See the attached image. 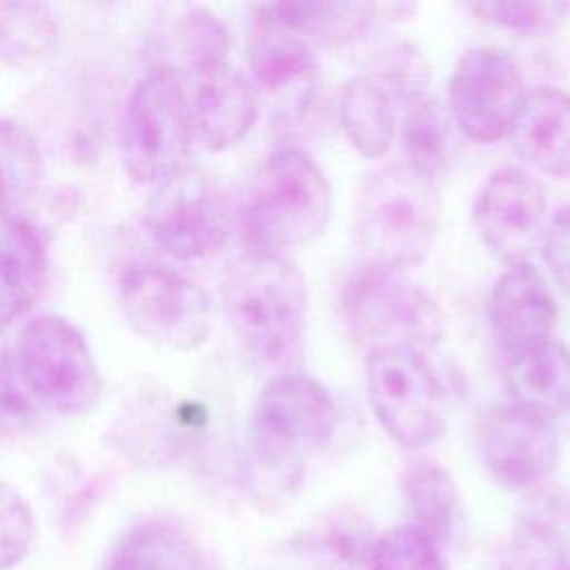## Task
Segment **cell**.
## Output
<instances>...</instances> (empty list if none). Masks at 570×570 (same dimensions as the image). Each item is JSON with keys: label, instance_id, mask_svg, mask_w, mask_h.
Here are the masks:
<instances>
[{"label": "cell", "instance_id": "1", "mask_svg": "<svg viewBox=\"0 0 570 570\" xmlns=\"http://www.w3.org/2000/svg\"><path fill=\"white\" fill-rule=\"evenodd\" d=\"M338 423L330 392L314 379L285 372L258 392L245 434V468L254 499L285 505L301 488L309 456L323 450Z\"/></svg>", "mask_w": 570, "mask_h": 570}, {"label": "cell", "instance_id": "2", "mask_svg": "<svg viewBox=\"0 0 570 570\" xmlns=\"http://www.w3.org/2000/svg\"><path fill=\"white\" fill-rule=\"evenodd\" d=\"M223 303L245 354L261 367L285 374L303 352L307 287L281 254L245 252L227 272Z\"/></svg>", "mask_w": 570, "mask_h": 570}, {"label": "cell", "instance_id": "3", "mask_svg": "<svg viewBox=\"0 0 570 570\" xmlns=\"http://www.w3.org/2000/svg\"><path fill=\"white\" fill-rule=\"evenodd\" d=\"M436 183L405 163L367 171L356 191L354 238L365 263L405 272L428 258L439 236Z\"/></svg>", "mask_w": 570, "mask_h": 570}, {"label": "cell", "instance_id": "4", "mask_svg": "<svg viewBox=\"0 0 570 570\" xmlns=\"http://www.w3.org/2000/svg\"><path fill=\"white\" fill-rule=\"evenodd\" d=\"M332 218V187L301 149L281 147L258 167L240 214L245 252L281 254L312 243Z\"/></svg>", "mask_w": 570, "mask_h": 570}, {"label": "cell", "instance_id": "5", "mask_svg": "<svg viewBox=\"0 0 570 570\" xmlns=\"http://www.w3.org/2000/svg\"><path fill=\"white\" fill-rule=\"evenodd\" d=\"M350 336L367 352H430L443 336L436 301L405 272L358 263L341 287Z\"/></svg>", "mask_w": 570, "mask_h": 570}, {"label": "cell", "instance_id": "6", "mask_svg": "<svg viewBox=\"0 0 570 570\" xmlns=\"http://www.w3.org/2000/svg\"><path fill=\"white\" fill-rule=\"evenodd\" d=\"M116 294L127 325L156 347L194 352L209 338L214 327L209 294L160 258L129 261L120 269Z\"/></svg>", "mask_w": 570, "mask_h": 570}, {"label": "cell", "instance_id": "7", "mask_svg": "<svg viewBox=\"0 0 570 570\" xmlns=\"http://www.w3.org/2000/svg\"><path fill=\"white\" fill-rule=\"evenodd\" d=\"M18 374L38 405L62 416L91 412L102 376L82 332L60 314L29 318L13 345Z\"/></svg>", "mask_w": 570, "mask_h": 570}, {"label": "cell", "instance_id": "8", "mask_svg": "<svg viewBox=\"0 0 570 570\" xmlns=\"http://www.w3.org/2000/svg\"><path fill=\"white\" fill-rule=\"evenodd\" d=\"M183 78L176 67L160 65L138 78L120 120V154L136 183L158 185L187 165L191 149Z\"/></svg>", "mask_w": 570, "mask_h": 570}, {"label": "cell", "instance_id": "9", "mask_svg": "<svg viewBox=\"0 0 570 570\" xmlns=\"http://www.w3.org/2000/svg\"><path fill=\"white\" fill-rule=\"evenodd\" d=\"M145 227L167 256L185 263L205 261L229 238V200L209 171L185 165L156 185L145 209Z\"/></svg>", "mask_w": 570, "mask_h": 570}, {"label": "cell", "instance_id": "10", "mask_svg": "<svg viewBox=\"0 0 570 570\" xmlns=\"http://www.w3.org/2000/svg\"><path fill=\"white\" fill-rule=\"evenodd\" d=\"M365 387L372 414L392 441L421 450L441 439L445 399L425 354L405 350L367 354Z\"/></svg>", "mask_w": 570, "mask_h": 570}, {"label": "cell", "instance_id": "11", "mask_svg": "<svg viewBox=\"0 0 570 570\" xmlns=\"http://www.w3.org/2000/svg\"><path fill=\"white\" fill-rule=\"evenodd\" d=\"M528 91L519 65L501 49L474 47L465 51L448 85L452 122L476 142L510 136Z\"/></svg>", "mask_w": 570, "mask_h": 570}, {"label": "cell", "instance_id": "12", "mask_svg": "<svg viewBox=\"0 0 570 570\" xmlns=\"http://www.w3.org/2000/svg\"><path fill=\"white\" fill-rule=\"evenodd\" d=\"M476 441L488 474L505 490H534L559 463L552 421L512 401L492 405L483 414Z\"/></svg>", "mask_w": 570, "mask_h": 570}, {"label": "cell", "instance_id": "13", "mask_svg": "<svg viewBox=\"0 0 570 570\" xmlns=\"http://www.w3.org/2000/svg\"><path fill=\"white\" fill-rule=\"evenodd\" d=\"M247 62L256 98L281 118L298 120L309 111L321 87V65L307 40L272 22L252 7Z\"/></svg>", "mask_w": 570, "mask_h": 570}, {"label": "cell", "instance_id": "14", "mask_svg": "<svg viewBox=\"0 0 570 570\" xmlns=\"http://www.w3.org/2000/svg\"><path fill=\"white\" fill-rule=\"evenodd\" d=\"M546 191L521 167H503L488 176L474 200V227L508 265L523 263L546 234Z\"/></svg>", "mask_w": 570, "mask_h": 570}, {"label": "cell", "instance_id": "15", "mask_svg": "<svg viewBox=\"0 0 570 570\" xmlns=\"http://www.w3.org/2000/svg\"><path fill=\"white\" fill-rule=\"evenodd\" d=\"M178 71L191 140L207 151H225L238 145L258 116V98L249 78L227 60Z\"/></svg>", "mask_w": 570, "mask_h": 570}, {"label": "cell", "instance_id": "16", "mask_svg": "<svg viewBox=\"0 0 570 570\" xmlns=\"http://www.w3.org/2000/svg\"><path fill=\"white\" fill-rule=\"evenodd\" d=\"M557 316V301L546 278L528 261L508 265L494 281L488 298V323L503 356L550 341Z\"/></svg>", "mask_w": 570, "mask_h": 570}, {"label": "cell", "instance_id": "17", "mask_svg": "<svg viewBox=\"0 0 570 570\" xmlns=\"http://www.w3.org/2000/svg\"><path fill=\"white\" fill-rule=\"evenodd\" d=\"M410 94L414 91L376 69L354 76L343 87L338 118L350 145L363 158H381L396 142L401 107Z\"/></svg>", "mask_w": 570, "mask_h": 570}, {"label": "cell", "instance_id": "18", "mask_svg": "<svg viewBox=\"0 0 570 570\" xmlns=\"http://www.w3.org/2000/svg\"><path fill=\"white\" fill-rule=\"evenodd\" d=\"M272 22L301 36L307 42L345 45L363 36L379 20H399L419 7L407 2H316L289 0L254 4Z\"/></svg>", "mask_w": 570, "mask_h": 570}, {"label": "cell", "instance_id": "19", "mask_svg": "<svg viewBox=\"0 0 570 570\" xmlns=\"http://www.w3.org/2000/svg\"><path fill=\"white\" fill-rule=\"evenodd\" d=\"M519 570H570V492L539 485L519 503L512 523Z\"/></svg>", "mask_w": 570, "mask_h": 570}, {"label": "cell", "instance_id": "20", "mask_svg": "<svg viewBox=\"0 0 570 570\" xmlns=\"http://www.w3.org/2000/svg\"><path fill=\"white\" fill-rule=\"evenodd\" d=\"M514 151L534 169L550 176L570 174V94L559 87L528 91L512 125Z\"/></svg>", "mask_w": 570, "mask_h": 570}, {"label": "cell", "instance_id": "21", "mask_svg": "<svg viewBox=\"0 0 570 570\" xmlns=\"http://www.w3.org/2000/svg\"><path fill=\"white\" fill-rule=\"evenodd\" d=\"M100 570H214V566L185 525L154 517L122 532Z\"/></svg>", "mask_w": 570, "mask_h": 570}, {"label": "cell", "instance_id": "22", "mask_svg": "<svg viewBox=\"0 0 570 570\" xmlns=\"http://www.w3.org/2000/svg\"><path fill=\"white\" fill-rule=\"evenodd\" d=\"M505 358L512 403L552 421L570 410V350L550 338Z\"/></svg>", "mask_w": 570, "mask_h": 570}, {"label": "cell", "instance_id": "23", "mask_svg": "<svg viewBox=\"0 0 570 570\" xmlns=\"http://www.w3.org/2000/svg\"><path fill=\"white\" fill-rule=\"evenodd\" d=\"M47 281V249L18 212L0 209V325L20 316Z\"/></svg>", "mask_w": 570, "mask_h": 570}, {"label": "cell", "instance_id": "24", "mask_svg": "<svg viewBox=\"0 0 570 570\" xmlns=\"http://www.w3.org/2000/svg\"><path fill=\"white\" fill-rule=\"evenodd\" d=\"M450 125L452 118L430 94V89L410 94L403 100L396 131L401 163L436 183V176H441L450 165Z\"/></svg>", "mask_w": 570, "mask_h": 570}, {"label": "cell", "instance_id": "25", "mask_svg": "<svg viewBox=\"0 0 570 570\" xmlns=\"http://www.w3.org/2000/svg\"><path fill=\"white\" fill-rule=\"evenodd\" d=\"M401 492L412 525L423 530L439 546L448 543L461 517L459 490L448 470L432 461H414L401 476Z\"/></svg>", "mask_w": 570, "mask_h": 570}, {"label": "cell", "instance_id": "26", "mask_svg": "<svg viewBox=\"0 0 570 570\" xmlns=\"http://www.w3.org/2000/svg\"><path fill=\"white\" fill-rule=\"evenodd\" d=\"M379 534L365 517L347 510L314 521L298 541L314 570H365Z\"/></svg>", "mask_w": 570, "mask_h": 570}, {"label": "cell", "instance_id": "27", "mask_svg": "<svg viewBox=\"0 0 570 570\" xmlns=\"http://www.w3.org/2000/svg\"><path fill=\"white\" fill-rule=\"evenodd\" d=\"M58 42V18L45 2H0V58L18 71L40 67Z\"/></svg>", "mask_w": 570, "mask_h": 570}, {"label": "cell", "instance_id": "28", "mask_svg": "<svg viewBox=\"0 0 570 570\" xmlns=\"http://www.w3.org/2000/svg\"><path fill=\"white\" fill-rule=\"evenodd\" d=\"M42 178L38 140L22 125L0 118V209L16 212Z\"/></svg>", "mask_w": 570, "mask_h": 570}, {"label": "cell", "instance_id": "29", "mask_svg": "<svg viewBox=\"0 0 570 570\" xmlns=\"http://www.w3.org/2000/svg\"><path fill=\"white\" fill-rule=\"evenodd\" d=\"M365 570H450L443 548L416 525L379 534Z\"/></svg>", "mask_w": 570, "mask_h": 570}, {"label": "cell", "instance_id": "30", "mask_svg": "<svg viewBox=\"0 0 570 570\" xmlns=\"http://www.w3.org/2000/svg\"><path fill=\"white\" fill-rule=\"evenodd\" d=\"M468 9L481 20L517 31L523 36H543L554 31L568 16V2H543V0H483L472 2Z\"/></svg>", "mask_w": 570, "mask_h": 570}, {"label": "cell", "instance_id": "31", "mask_svg": "<svg viewBox=\"0 0 570 570\" xmlns=\"http://www.w3.org/2000/svg\"><path fill=\"white\" fill-rule=\"evenodd\" d=\"M183 69L223 62L229 53V33L223 20L207 7H187L178 20Z\"/></svg>", "mask_w": 570, "mask_h": 570}, {"label": "cell", "instance_id": "32", "mask_svg": "<svg viewBox=\"0 0 570 570\" xmlns=\"http://www.w3.org/2000/svg\"><path fill=\"white\" fill-rule=\"evenodd\" d=\"M33 537L36 519L27 497L0 481V570L16 568L29 554Z\"/></svg>", "mask_w": 570, "mask_h": 570}, {"label": "cell", "instance_id": "33", "mask_svg": "<svg viewBox=\"0 0 570 570\" xmlns=\"http://www.w3.org/2000/svg\"><path fill=\"white\" fill-rule=\"evenodd\" d=\"M38 403L27 392L13 350L0 343V434H20L36 423Z\"/></svg>", "mask_w": 570, "mask_h": 570}, {"label": "cell", "instance_id": "34", "mask_svg": "<svg viewBox=\"0 0 570 570\" xmlns=\"http://www.w3.org/2000/svg\"><path fill=\"white\" fill-rule=\"evenodd\" d=\"M541 245L552 276L570 294V207L552 214Z\"/></svg>", "mask_w": 570, "mask_h": 570}]
</instances>
